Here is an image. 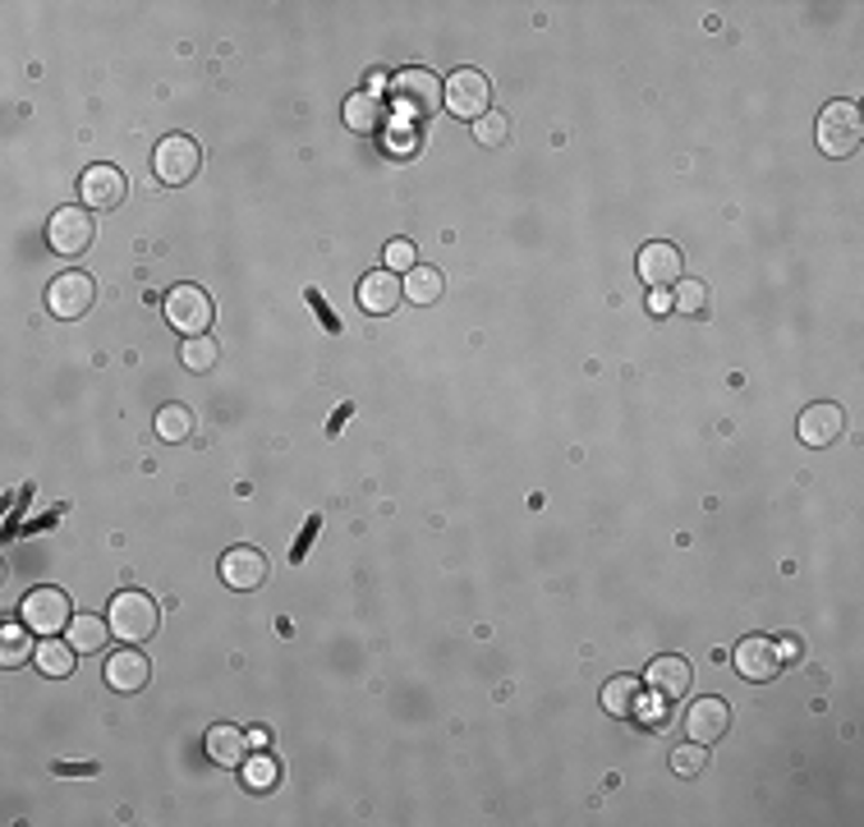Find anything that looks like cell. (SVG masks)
Listing matches in <instances>:
<instances>
[{"instance_id": "obj_1", "label": "cell", "mask_w": 864, "mask_h": 827, "mask_svg": "<svg viewBox=\"0 0 864 827\" xmlns=\"http://www.w3.org/2000/svg\"><path fill=\"white\" fill-rule=\"evenodd\" d=\"M157 621H162V612H157V603L147 593L125 588V593L110 597L106 625H110V634H116V639H125V644H143V639H153Z\"/></svg>"}, {"instance_id": "obj_2", "label": "cell", "mask_w": 864, "mask_h": 827, "mask_svg": "<svg viewBox=\"0 0 864 827\" xmlns=\"http://www.w3.org/2000/svg\"><path fill=\"white\" fill-rule=\"evenodd\" d=\"M391 97L400 120H428L441 106V79L433 69H400L391 79Z\"/></svg>"}, {"instance_id": "obj_3", "label": "cell", "mask_w": 864, "mask_h": 827, "mask_svg": "<svg viewBox=\"0 0 864 827\" xmlns=\"http://www.w3.org/2000/svg\"><path fill=\"white\" fill-rule=\"evenodd\" d=\"M818 147L823 157H851L860 138H864V120H860V106L855 101H828L818 116Z\"/></svg>"}, {"instance_id": "obj_4", "label": "cell", "mask_w": 864, "mask_h": 827, "mask_svg": "<svg viewBox=\"0 0 864 827\" xmlns=\"http://www.w3.org/2000/svg\"><path fill=\"white\" fill-rule=\"evenodd\" d=\"M212 313H216V304L207 299L203 285H175L166 294V322L184 335V341H190V335H207Z\"/></svg>"}, {"instance_id": "obj_5", "label": "cell", "mask_w": 864, "mask_h": 827, "mask_svg": "<svg viewBox=\"0 0 864 827\" xmlns=\"http://www.w3.org/2000/svg\"><path fill=\"white\" fill-rule=\"evenodd\" d=\"M441 101L450 116L460 120H483L487 116V101H493V84L483 79L478 69H456L450 79L441 84Z\"/></svg>"}, {"instance_id": "obj_6", "label": "cell", "mask_w": 864, "mask_h": 827, "mask_svg": "<svg viewBox=\"0 0 864 827\" xmlns=\"http://www.w3.org/2000/svg\"><path fill=\"white\" fill-rule=\"evenodd\" d=\"M153 166H157V179H162V184L179 189V184H190V179L203 171V147H198L190 134H171V138L157 143Z\"/></svg>"}, {"instance_id": "obj_7", "label": "cell", "mask_w": 864, "mask_h": 827, "mask_svg": "<svg viewBox=\"0 0 864 827\" xmlns=\"http://www.w3.org/2000/svg\"><path fill=\"white\" fill-rule=\"evenodd\" d=\"M47 244L60 253V257H79L93 249V216L88 207H60L51 221H47Z\"/></svg>"}, {"instance_id": "obj_8", "label": "cell", "mask_w": 864, "mask_h": 827, "mask_svg": "<svg viewBox=\"0 0 864 827\" xmlns=\"http://www.w3.org/2000/svg\"><path fill=\"white\" fill-rule=\"evenodd\" d=\"M69 621H74V607L60 588H32L23 597V625L32 634H60L69 630Z\"/></svg>"}, {"instance_id": "obj_9", "label": "cell", "mask_w": 864, "mask_h": 827, "mask_svg": "<svg viewBox=\"0 0 864 827\" xmlns=\"http://www.w3.org/2000/svg\"><path fill=\"white\" fill-rule=\"evenodd\" d=\"M93 299H97V285L88 272H60L47 290V304L60 322H74V318H84L93 309Z\"/></svg>"}, {"instance_id": "obj_10", "label": "cell", "mask_w": 864, "mask_h": 827, "mask_svg": "<svg viewBox=\"0 0 864 827\" xmlns=\"http://www.w3.org/2000/svg\"><path fill=\"white\" fill-rule=\"evenodd\" d=\"M79 194H84V203H88L93 212H116V207L125 203V194H129V184H125L120 166L97 162V166H88V171H84Z\"/></svg>"}, {"instance_id": "obj_11", "label": "cell", "mask_w": 864, "mask_h": 827, "mask_svg": "<svg viewBox=\"0 0 864 827\" xmlns=\"http://www.w3.org/2000/svg\"><path fill=\"white\" fill-rule=\"evenodd\" d=\"M846 432V414H842V405H809L805 414H800V424H796V437L805 441V446H814V450H823V446H833L837 437Z\"/></svg>"}, {"instance_id": "obj_12", "label": "cell", "mask_w": 864, "mask_h": 827, "mask_svg": "<svg viewBox=\"0 0 864 827\" xmlns=\"http://www.w3.org/2000/svg\"><path fill=\"white\" fill-rule=\"evenodd\" d=\"M681 267H686L681 249L667 244V240H653V244L640 249V281H644L649 290H662V285H671V281H681Z\"/></svg>"}, {"instance_id": "obj_13", "label": "cell", "mask_w": 864, "mask_h": 827, "mask_svg": "<svg viewBox=\"0 0 864 827\" xmlns=\"http://www.w3.org/2000/svg\"><path fill=\"white\" fill-rule=\"evenodd\" d=\"M727 727H731V703H722V699H695L686 712V740L712 745V740L727 736Z\"/></svg>"}, {"instance_id": "obj_14", "label": "cell", "mask_w": 864, "mask_h": 827, "mask_svg": "<svg viewBox=\"0 0 864 827\" xmlns=\"http://www.w3.org/2000/svg\"><path fill=\"white\" fill-rule=\"evenodd\" d=\"M221 580L240 588V593H253L262 588V580H268V556H262L258 547H231L221 556Z\"/></svg>"}, {"instance_id": "obj_15", "label": "cell", "mask_w": 864, "mask_h": 827, "mask_svg": "<svg viewBox=\"0 0 864 827\" xmlns=\"http://www.w3.org/2000/svg\"><path fill=\"white\" fill-rule=\"evenodd\" d=\"M777 667H782V658H777L773 639L749 634V639H740V644H736V671L745 675V681H773Z\"/></svg>"}, {"instance_id": "obj_16", "label": "cell", "mask_w": 864, "mask_h": 827, "mask_svg": "<svg viewBox=\"0 0 864 827\" xmlns=\"http://www.w3.org/2000/svg\"><path fill=\"white\" fill-rule=\"evenodd\" d=\"M690 681H695V667H690L686 658H676V653L653 658V662H649V675H644V685H649L653 694H662V699H681V694L690 690Z\"/></svg>"}, {"instance_id": "obj_17", "label": "cell", "mask_w": 864, "mask_h": 827, "mask_svg": "<svg viewBox=\"0 0 864 827\" xmlns=\"http://www.w3.org/2000/svg\"><path fill=\"white\" fill-rule=\"evenodd\" d=\"M400 299H405V290H400L396 272H368V276L359 281V309H363V313H372V318L391 313V309L400 304Z\"/></svg>"}, {"instance_id": "obj_18", "label": "cell", "mask_w": 864, "mask_h": 827, "mask_svg": "<svg viewBox=\"0 0 864 827\" xmlns=\"http://www.w3.org/2000/svg\"><path fill=\"white\" fill-rule=\"evenodd\" d=\"M203 745H207V759H212L216 768H240V763L249 759V736H244L240 727H231V722L212 727Z\"/></svg>"}, {"instance_id": "obj_19", "label": "cell", "mask_w": 864, "mask_h": 827, "mask_svg": "<svg viewBox=\"0 0 864 827\" xmlns=\"http://www.w3.org/2000/svg\"><path fill=\"white\" fill-rule=\"evenodd\" d=\"M147 675H153V667H147V658L134 653V649H125V653H116L106 662V685L120 690V694H138L147 685Z\"/></svg>"}, {"instance_id": "obj_20", "label": "cell", "mask_w": 864, "mask_h": 827, "mask_svg": "<svg viewBox=\"0 0 864 827\" xmlns=\"http://www.w3.org/2000/svg\"><path fill=\"white\" fill-rule=\"evenodd\" d=\"M74 649L69 639H42V644H37V653H32V662L42 667V675H51V681H65V675L74 671Z\"/></svg>"}, {"instance_id": "obj_21", "label": "cell", "mask_w": 864, "mask_h": 827, "mask_svg": "<svg viewBox=\"0 0 864 827\" xmlns=\"http://www.w3.org/2000/svg\"><path fill=\"white\" fill-rule=\"evenodd\" d=\"M65 639H69V644L79 649V653H101V644L110 639V625H101V616H88V612H84V616L69 621Z\"/></svg>"}, {"instance_id": "obj_22", "label": "cell", "mask_w": 864, "mask_h": 827, "mask_svg": "<svg viewBox=\"0 0 864 827\" xmlns=\"http://www.w3.org/2000/svg\"><path fill=\"white\" fill-rule=\"evenodd\" d=\"M640 694H644V685L634 681V675H617V681H608V690H603V708L612 712V718H630Z\"/></svg>"}, {"instance_id": "obj_23", "label": "cell", "mask_w": 864, "mask_h": 827, "mask_svg": "<svg viewBox=\"0 0 864 827\" xmlns=\"http://www.w3.org/2000/svg\"><path fill=\"white\" fill-rule=\"evenodd\" d=\"M32 653H37V644H32L28 625H6V630H0V667H23Z\"/></svg>"}, {"instance_id": "obj_24", "label": "cell", "mask_w": 864, "mask_h": 827, "mask_svg": "<svg viewBox=\"0 0 864 827\" xmlns=\"http://www.w3.org/2000/svg\"><path fill=\"white\" fill-rule=\"evenodd\" d=\"M400 290H405L409 304H437V299H441V272L437 267H415L405 276Z\"/></svg>"}, {"instance_id": "obj_25", "label": "cell", "mask_w": 864, "mask_h": 827, "mask_svg": "<svg viewBox=\"0 0 864 827\" xmlns=\"http://www.w3.org/2000/svg\"><path fill=\"white\" fill-rule=\"evenodd\" d=\"M346 125L359 129V134L378 129V125H382V101L372 97V93H355V97L346 101Z\"/></svg>"}, {"instance_id": "obj_26", "label": "cell", "mask_w": 864, "mask_h": 827, "mask_svg": "<svg viewBox=\"0 0 864 827\" xmlns=\"http://www.w3.org/2000/svg\"><path fill=\"white\" fill-rule=\"evenodd\" d=\"M216 341H212V335H190V341H184L179 346V363L184 368H190V372H207L212 363H216Z\"/></svg>"}, {"instance_id": "obj_27", "label": "cell", "mask_w": 864, "mask_h": 827, "mask_svg": "<svg viewBox=\"0 0 864 827\" xmlns=\"http://www.w3.org/2000/svg\"><path fill=\"white\" fill-rule=\"evenodd\" d=\"M194 432V414L184 409V405H166L162 414H157V437L162 441H184Z\"/></svg>"}, {"instance_id": "obj_28", "label": "cell", "mask_w": 864, "mask_h": 827, "mask_svg": "<svg viewBox=\"0 0 864 827\" xmlns=\"http://www.w3.org/2000/svg\"><path fill=\"white\" fill-rule=\"evenodd\" d=\"M703 768H708V745L686 740V745H676V749H671V772H681V777H699Z\"/></svg>"}, {"instance_id": "obj_29", "label": "cell", "mask_w": 864, "mask_h": 827, "mask_svg": "<svg viewBox=\"0 0 864 827\" xmlns=\"http://www.w3.org/2000/svg\"><path fill=\"white\" fill-rule=\"evenodd\" d=\"M474 138H478L483 147H502V143L511 138V120L497 116V110H487L483 120H474Z\"/></svg>"}, {"instance_id": "obj_30", "label": "cell", "mask_w": 864, "mask_h": 827, "mask_svg": "<svg viewBox=\"0 0 864 827\" xmlns=\"http://www.w3.org/2000/svg\"><path fill=\"white\" fill-rule=\"evenodd\" d=\"M703 299H708V285L703 281H676V294H671V309L681 313H703Z\"/></svg>"}, {"instance_id": "obj_31", "label": "cell", "mask_w": 864, "mask_h": 827, "mask_svg": "<svg viewBox=\"0 0 864 827\" xmlns=\"http://www.w3.org/2000/svg\"><path fill=\"white\" fill-rule=\"evenodd\" d=\"M630 718H634V722H644V727H653V731H658V727H667V699H662V694H653V699H644V694H640V703H634Z\"/></svg>"}, {"instance_id": "obj_32", "label": "cell", "mask_w": 864, "mask_h": 827, "mask_svg": "<svg viewBox=\"0 0 864 827\" xmlns=\"http://www.w3.org/2000/svg\"><path fill=\"white\" fill-rule=\"evenodd\" d=\"M382 257H387V267H396V272H405V276L419 267V253H415V244H409V240H391Z\"/></svg>"}, {"instance_id": "obj_33", "label": "cell", "mask_w": 864, "mask_h": 827, "mask_svg": "<svg viewBox=\"0 0 864 827\" xmlns=\"http://www.w3.org/2000/svg\"><path fill=\"white\" fill-rule=\"evenodd\" d=\"M244 781L253 786V791H272V781H276V763H272V759H253V763H249V772H244Z\"/></svg>"}, {"instance_id": "obj_34", "label": "cell", "mask_w": 864, "mask_h": 827, "mask_svg": "<svg viewBox=\"0 0 864 827\" xmlns=\"http://www.w3.org/2000/svg\"><path fill=\"white\" fill-rule=\"evenodd\" d=\"M649 313H658V318L671 313V294L667 290H649Z\"/></svg>"}, {"instance_id": "obj_35", "label": "cell", "mask_w": 864, "mask_h": 827, "mask_svg": "<svg viewBox=\"0 0 864 827\" xmlns=\"http://www.w3.org/2000/svg\"><path fill=\"white\" fill-rule=\"evenodd\" d=\"M309 304H313V313H318V318H322L331 331H341V322H336V318L327 313V304H322V294H318V290H309Z\"/></svg>"}, {"instance_id": "obj_36", "label": "cell", "mask_w": 864, "mask_h": 827, "mask_svg": "<svg viewBox=\"0 0 864 827\" xmlns=\"http://www.w3.org/2000/svg\"><path fill=\"white\" fill-rule=\"evenodd\" d=\"M56 772H60V777H93L97 768H93V763H56Z\"/></svg>"}, {"instance_id": "obj_37", "label": "cell", "mask_w": 864, "mask_h": 827, "mask_svg": "<svg viewBox=\"0 0 864 827\" xmlns=\"http://www.w3.org/2000/svg\"><path fill=\"white\" fill-rule=\"evenodd\" d=\"M268 745V731H249V749H262Z\"/></svg>"}]
</instances>
